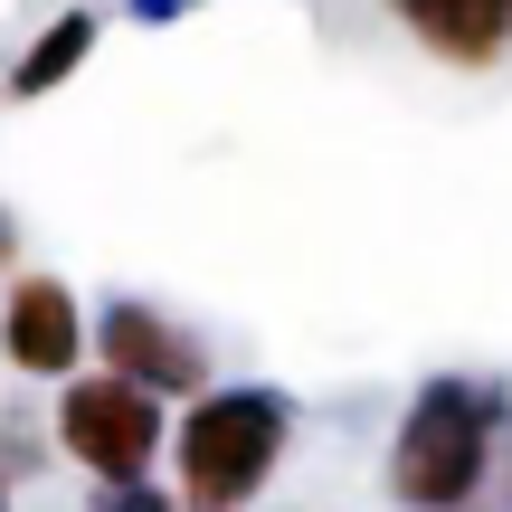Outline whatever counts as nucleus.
I'll list each match as a JSON object with an SVG mask.
<instances>
[{
	"instance_id": "nucleus-1",
	"label": "nucleus",
	"mask_w": 512,
	"mask_h": 512,
	"mask_svg": "<svg viewBox=\"0 0 512 512\" xmlns=\"http://www.w3.org/2000/svg\"><path fill=\"white\" fill-rule=\"evenodd\" d=\"M512 446V399L494 380H427L389 437V503L399 512H475Z\"/></svg>"
},
{
	"instance_id": "nucleus-2",
	"label": "nucleus",
	"mask_w": 512,
	"mask_h": 512,
	"mask_svg": "<svg viewBox=\"0 0 512 512\" xmlns=\"http://www.w3.org/2000/svg\"><path fill=\"white\" fill-rule=\"evenodd\" d=\"M294 446V399L285 389H200L171 427V475L181 512H247L275 484Z\"/></svg>"
},
{
	"instance_id": "nucleus-3",
	"label": "nucleus",
	"mask_w": 512,
	"mask_h": 512,
	"mask_svg": "<svg viewBox=\"0 0 512 512\" xmlns=\"http://www.w3.org/2000/svg\"><path fill=\"white\" fill-rule=\"evenodd\" d=\"M48 437H57V456L86 465L95 484H143L152 465H162V446H171V418L124 370H76V380H57Z\"/></svg>"
},
{
	"instance_id": "nucleus-4",
	"label": "nucleus",
	"mask_w": 512,
	"mask_h": 512,
	"mask_svg": "<svg viewBox=\"0 0 512 512\" xmlns=\"http://www.w3.org/2000/svg\"><path fill=\"white\" fill-rule=\"evenodd\" d=\"M95 361L124 370V380H143L152 399H200L209 389V351L190 323H171L162 304H143V294H124V304L95 313Z\"/></svg>"
},
{
	"instance_id": "nucleus-5",
	"label": "nucleus",
	"mask_w": 512,
	"mask_h": 512,
	"mask_svg": "<svg viewBox=\"0 0 512 512\" xmlns=\"http://www.w3.org/2000/svg\"><path fill=\"white\" fill-rule=\"evenodd\" d=\"M0 351L29 380H76V361L95 351V323H86L67 275H10V294H0Z\"/></svg>"
},
{
	"instance_id": "nucleus-6",
	"label": "nucleus",
	"mask_w": 512,
	"mask_h": 512,
	"mask_svg": "<svg viewBox=\"0 0 512 512\" xmlns=\"http://www.w3.org/2000/svg\"><path fill=\"white\" fill-rule=\"evenodd\" d=\"M389 19L446 67H494L512 48V0H389Z\"/></svg>"
},
{
	"instance_id": "nucleus-7",
	"label": "nucleus",
	"mask_w": 512,
	"mask_h": 512,
	"mask_svg": "<svg viewBox=\"0 0 512 512\" xmlns=\"http://www.w3.org/2000/svg\"><path fill=\"white\" fill-rule=\"evenodd\" d=\"M95 57V10H57V19H38V38L19 48V67H10V95L19 105H38V95H57L76 67Z\"/></svg>"
},
{
	"instance_id": "nucleus-8",
	"label": "nucleus",
	"mask_w": 512,
	"mask_h": 512,
	"mask_svg": "<svg viewBox=\"0 0 512 512\" xmlns=\"http://www.w3.org/2000/svg\"><path fill=\"white\" fill-rule=\"evenodd\" d=\"M105 512H181V494H152V484H105Z\"/></svg>"
},
{
	"instance_id": "nucleus-9",
	"label": "nucleus",
	"mask_w": 512,
	"mask_h": 512,
	"mask_svg": "<svg viewBox=\"0 0 512 512\" xmlns=\"http://www.w3.org/2000/svg\"><path fill=\"white\" fill-rule=\"evenodd\" d=\"M10 256H19V228H10V209H0V285H10Z\"/></svg>"
},
{
	"instance_id": "nucleus-10",
	"label": "nucleus",
	"mask_w": 512,
	"mask_h": 512,
	"mask_svg": "<svg viewBox=\"0 0 512 512\" xmlns=\"http://www.w3.org/2000/svg\"><path fill=\"white\" fill-rule=\"evenodd\" d=\"M0 512H10V484H0Z\"/></svg>"
}]
</instances>
